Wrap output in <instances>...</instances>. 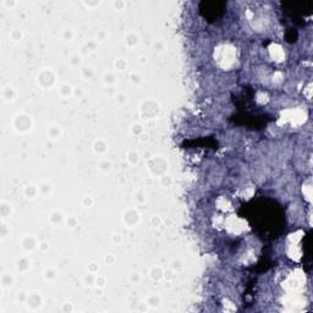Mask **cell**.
<instances>
[{"mask_svg":"<svg viewBox=\"0 0 313 313\" xmlns=\"http://www.w3.org/2000/svg\"><path fill=\"white\" fill-rule=\"evenodd\" d=\"M293 16H301V15H308L312 13V3H285L283 5Z\"/></svg>","mask_w":313,"mask_h":313,"instance_id":"2","label":"cell"},{"mask_svg":"<svg viewBox=\"0 0 313 313\" xmlns=\"http://www.w3.org/2000/svg\"><path fill=\"white\" fill-rule=\"evenodd\" d=\"M252 227L261 231L263 235L275 236L284 227V215L280 208L274 203L256 202L249 207V215L247 216Z\"/></svg>","mask_w":313,"mask_h":313,"instance_id":"1","label":"cell"},{"mask_svg":"<svg viewBox=\"0 0 313 313\" xmlns=\"http://www.w3.org/2000/svg\"><path fill=\"white\" fill-rule=\"evenodd\" d=\"M201 11H202L204 16L210 17V19H215V17H218V15L223 13L222 4L221 3H203Z\"/></svg>","mask_w":313,"mask_h":313,"instance_id":"3","label":"cell"}]
</instances>
